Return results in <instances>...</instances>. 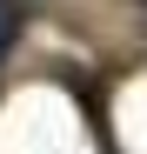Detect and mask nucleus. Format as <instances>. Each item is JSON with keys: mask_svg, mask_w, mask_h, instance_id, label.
<instances>
[{"mask_svg": "<svg viewBox=\"0 0 147 154\" xmlns=\"http://www.w3.org/2000/svg\"><path fill=\"white\" fill-rule=\"evenodd\" d=\"M14 40H20V0H0V60L14 54Z\"/></svg>", "mask_w": 147, "mask_h": 154, "instance_id": "nucleus-1", "label": "nucleus"}]
</instances>
